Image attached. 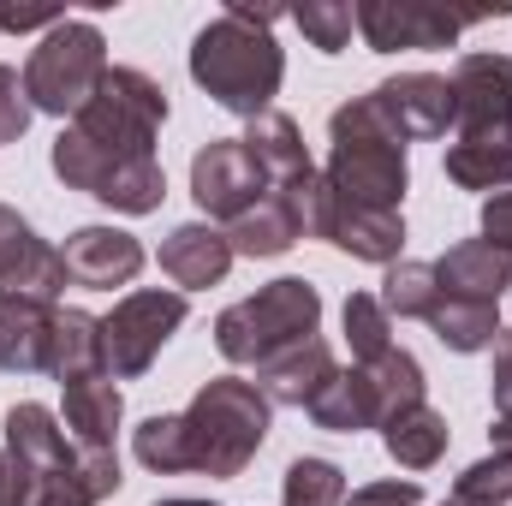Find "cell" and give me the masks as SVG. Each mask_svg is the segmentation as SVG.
Instances as JSON below:
<instances>
[{
	"label": "cell",
	"mask_w": 512,
	"mask_h": 506,
	"mask_svg": "<svg viewBox=\"0 0 512 506\" xmlns=\"http://www.w3.org/2000/svg\"><path fill=\"white\" fill-rule=\"evenodd\" d=\"M161 126H167V90L137 66H108L84 114L54 137V173L120 215H155L167 197L155 161Z\"/></svg>",
	"instance_id": "6da1fadb"
},
{
	"label": "cell",
	"mask_w": 512,
	"mask_h": 506,
	"mask_svg": "<svg viewBox=\"0 0 512 506\" xmlns=\"http://www.w3.org/2000/svg\"><path fill=\"white\" fill-rule=\"evenodd\" d=\"M6 459L24 483V506H102L126 483L114 447H72L60 417L36 399L6 411Z\"/></svg>",
	"instance_id": "7a4b0ae2"
},
{
	"label": "cell",
	"mask_w": 512,
	"mask_h": 506,
	"mask_svg": "<svg viewBox=\"0 0 512 506\" xmlns=\"http://www.w3.org/2000/svg\"><path fill=\"white\" fill-rule=\"evenodd\" d=\"M280 18V6H227L221 18H209L191 42V78L227 108V114H268L280 78H286V54L268 36V24Z\"/></svg>",
	"instance_id": "3957f363"
},
{
	"label": "cell",
	"mask_w": 512,
	"mask_h": 506,
	"mask_svg": "<svg viewBox=\"0 0 512 506\" xmlns=\"http://www.w3.org/2000/svg\"><path fill=\"white\" fill-rule=\"evenodd\" d=\"M322 185H328L340 203H352V209L399 215L405 185H411V167H405V137H399V126L382 114L376 96H358V102L334 108Z\"/></svg>",
	"instance_id": "277c9868"
},
{
	"label": "cell",
	"mask_w": 512,
	"mask_h": 506,
	"mask_svg": "<svg viewBox=\"0 0 512 506\" xmlns=\"http://www.w3.org/2000/svg\"><path fill=\"white\" fill-rule=\"evenodd\" d=\"M268 423H274V405H268V393L256 381H245V376L203 381L197 399L179 411L185 465L203 471V477H239L256 453H262Z\"/></svg>",
	"instance_id": "5b68a950"
},
{
	"label": "cell",
	"mask_w": 512,
	"mask_h": 506,
	"mask_svg": "<svg viewBox=\"0 0 512 506\" xmlns=\"http://www.w3.org/2000/svg\"><path fill=\"white\" fill-rule=\"evenodd\" d=\"M316 328H322V292L310 280H298V274H280L262 292L239 298L233 310H221L215 346L239 370H268L274 358H286L304 340H316Z\"/></svg>",
	"instance_id": "8992f818"
},
{
	"label": "cell",
	"mask_w": 512,
	"mask_h": 506,
	"mask_svg": "<svg viewBox=\"0 0 512 506\" xmlns=\"http://www.w3.org/2000/svg\"><path fill=\"white\" fill-rule=\"evenodd\" d=\"M405 405H423V364L393 346L376 364H352L328 381L310 399V423L334 435H358V429H387V417H399Z\"/></svg>",
	"instance_id": "52a82bcc"
},
{
	"label": "cell",
	"mask_w": 512,
	"mask_h": 506,
	"mask_svg": "<svg viewBox=\"0 0 512 506\" xmlns=\"http://www.w3.org/2000/svg\"><path fill=\"white\" fill-rule=\"evenodd\" d=\"M108 78V42L90 18H66L54 24L36 54L24 60V90H30V108L36 114H54V120H78L84 102L102 90Z\"/></svg>",
	"instance_id": "ba28073f"
},
{
	"label": "cell",
	"mask_w": 512,
	"mask_h": 506,
	"mask_svg": "<svg viewBox=\"0 0 512 506\" xmlns=\"http://www.w3.org/2000/svg\"><path fill=\"white\" fill-rule=\"evenodd\" d=\"M185 328V292H161L143 286L114 304V316H102V364L114 381L149 376V364L161 358V346Z\"/></svg>",
	"instance_id": "9c48e42d"
},
{
	"label": "cell",
	"mask_w": 512,
	"mask_h": 506,
	"mask_svg": "<svg viewBox=\"0 0 512 506\" xmlns=\"http://www.w3.org/2000/svg\"><path fill=\"white\" fill-rule=\"evenodd\" d=\"M191 197L209 221H239L245 209H256L268 197V173L256 167V155L245 149V137H209L191 155Z\"/></svg>",
	"instance_id": "30bf717a"
},
{
	"label": "cell",
	"mask_w": 512,
	"mask_h": 506,
	"mask_svg": "<svg viewBox=\"0 0 512 506\" xmlns=\"http://www.w3.org/2000/svg\"><path fill=\"white\" fill-rule=\"evenodd\" d=\"M304 227L316 239H328L334 251L358 256V262H382V268H393L399 262V245H405V221L399 215H370V209L340 203L322 185V173L304 185Z\"/></svg>",
	"instance_id": "8fae6325"
},
{
	"label": "cell",
	"mask_w": 512,
	"mask_h": 506,
	"mask_svg": "<svg viewBox=\"0 0 512 506\" xmlns=\"http://www.w3.org/2000/svg\"><path fill=\"white\" fill-rule=\"evenodd\" d=\"M358 12V30L376 54H399V48H453L465 18L429 6V0H364L352 6Z\"/></svg>",
	"instance_id": "7c38bea8"
},
{
	"label": "cell",
	"mask_w": 512,
	"mask_h": 506,
	"mask_svg": "<svg viewBox=\"0 0 512 506\" xmlns=\"http://www.w3.org/2000/svg\"><path fill=\"white\" fill-rule=\"evenodd\" d=\"M0 292H24L42 304H60L66 292V256L48 239H36V227L0 203Z\"/></svg>",
	"instance_id": "4fadbf2b"
},
{
	"label": "cell",
	"mask_w": 512,
	"mask_h": 506,
	"mask_svg": "<svg viewBox=\"0 0 512 506\" xmlns=\"http://www.w3.org/2000/svg\"><path fill=\"white\" fill-rule=\"evenodd\" d=\"M316 179V173H310ZM304 179V185H310ZM304 185H268V197L256 203V209H245L239 221H227L221 233H227V245H233V256H286L310 227H304Z\"/></svg>",
	"instance_id": "5bb4252c"
},
{
	"label": "cell",
	"mask_w": 512,
	"mask_h": 506,
	"mask_svg": "<svg viewBox=\"0 0 512 506\" xmlns=\"http://www.w3.org/2000/svg\"><path fill=\"white\" fill-rule=\"evenodd\" d=\"M370 96L382 102V114L399 126L405 143H411V137H447V126H459V114H453V84L435 78V72H399V78L376 84Z\"/></svg>",
	"instance_id": "9a60e30c"
},
{
	"label": "cell",
	"mask_w": 512,
	"mask_h": 506,
	"mask_svg": "<svg viewBox=\"0 0 512 506\" xmlns=\"http://www.w3.org/2000/svg\"><path fill=\"white\" fill-rule=\"evenodd\" d=\"M54 322H60V304L0 292V370L6 376H48Z\"/></svg>",
	"instance_id": "2e32d148"
},
{
	"label": "cell",
	"mask_w": 512,
	"mask_h": 506,
	"mask_svg": "<svg viewBox=\"0 0 512 506\" xmlns=\"http://www.w3.org/2000/svg\"><path fill=\"white\" fill-rule=\"evenodd\" d=\"M60 256H66V280L72 286H90V292L131 286L137 268H143V245L131 233H120V227H78Z\"/></svg>",
	"instance_id": "e0dca14e"
},
{
	"label": "cell",
	"mask_w": 512,
	"mask_h": 506,
	"mask_svg": "<svg viewBox=\"0 0 512 506\" xmlns=\"http://www.w3.org/2000/svg\"><path fill=\"white\" fill-rule=\"evenodd\" d=\"M447 84H453V114H459L465 131L512 120V60L507 54H459Z\"/></svg>",
	"instance_id": "ac0fdd59"
},
{
	"label": "cell",
	"mask_w": 512,
	"mask_h": 506,
	"mask_svg": "<svg viewBox=\"0 0 512 506\" xmlns=\"http://www.w3.org/2000/svg\"><path fill=\"white\" fill-rule=\"evenodd\" d=\"M227 268H233V245H227V233L215 221H185V227H173L161 239V274L173 286H185V292L221 286Z\"/></svg>",
	"instance_id": "d6986e66"
},
{
	"label": "cell",
	"mask_w": 512,
	"mask_h": 506,
	"mask_svg": "<svg viewBox=\"0 0 512 506\" xmlns=\"http://www.w3.org/2000/svg\"><path fill=\"white\" fill-rule=\"evenodd\" d=\"M435 286H441V298L501 304V292L512 286V251L489 245V239H465L435 262Z\"/></svg>",
	"instance_id": "ffe728a7"
},
{
	"label": "cell",
	"mask_w": 512,
	"mask_h": 506,
	"mask_svg": "<svg viewBox=\"0 0 512 506\" xmlns=\"http://www.w3.org/2000/svg\"><path fill=\"white\" fill-rule=\"evenodd\" d=\"M447 179L459 191H512V120L459 131L447 149Z\"/></svg>",
	"instance_id": "44dd1931"
},
{
	"label": "cell",
	"mask_w": 512,
	"mask_h": 506,
	"mask_svg": "<svg viewBox=\"0 0 512 506\" xmlns=\"http://www.w3.org/2000/svg\"><path fill=\"white\" fill-rule=\"evenodd\" d=\"M334 376H340V364H334L328 340L316 334V340H304L298 352H286V358H274L268 370H256V387L268 393V405H298V411H310V399H316Z\"/></svg>",
	"instance_id": "7402d4cb"
},
{
	"label": "cell",
	"mask_w": 512,
	"mask_h": 506,
	"mask_svg": "<svg viewBox=\"0 0 512 506\" xmlns=\"http://www.w3.org/2000/svg\"><path fill=\"white\" fill-rule=\"evenodd\" d=\"M126 417V393L114 387V376H84L66 387V435L72 447H114Z\"/></svg>",
	"instance_id": "603a6c76"
},
{
	"label": "cell",
	"mask_w": 512,
	"mask_h": 506,
	"mask_svg": "<svg viewBox=\"0 0 512 506\" xmlns=\"http://www.w3.org/2000/svg\"><path fill=\"white\" fill-rule=\"evenodd\" d=\"M245 149L256 155V167L268 173V185H304L310 173H316V161H310V149H304V137H298V126L286 120V114H256L251 131H245Z\"/></svg>",
	"instance_id": "cb8c5ba5"
},
{
	"label": "cell",
	"mask_w": 512,
	"mask_h": 506,
	"mask_svg": "<svg viewBox=\"0 0 512 506\" xmlns=\"http://www.w3.org/2000/svg\"><path fill=\"white\" fill-rule=\"evenodd\" d=\"M48 376L60 381V387H72V381H84V376H108V364H102V316L60 310L54 352H48Z\"/></svg>",
	"instance_id": "d4e9b609"
},
{
	"label": "cell",
	"mask_w": 512,
	"mask_h": 506,
	"mask_svg": "<svg viewBox=\"0 0 512 506\" xmlns=\"http://www.w3.org/2000/svg\"><path fill=\"white\" fill-rule=\"evenodd\" d=\"M382 447L393 453V465L429 471V465H441V453H447V417L429 411V405H405L399 417H387Z\"/></svg>",
	"instance_id": "484cf974"
},
{
	"label": "cell",
	"mask_w": 512,
	"mask_h": 506,
	"mask_svg": "<svg viewBox=\"0 0 512 506\" xmlns=\"http://www.w3.org/2000/svg\"><path fill=\"white\" fill-rule=\"evenodd\" d=\"M429 328L447 352H489L501 340V304H471V298H435Z\"/></svg>",
	"instance_id": "4316f807"
},
{
	"label": "cell",
	"mask_w": 512,
	"mask_h": 506,
	"mask_svg": "<svg viewBox=\"0 0 512 506\" xmlns=\"http://www.w3.org/2000/svg\"><path fill=\"white\" fill-rule=\"evenodd\" d=\"M435 298H441L435 262H393V268H387V280H382V310L387 316H417V322H429Z\"/></svg>",
	"instance_id": "83f0119b"
},
{
	"label": "cell",
	"mask_w": 512,
	"mask_h": 506,
	"mask_svg": "<svg viewBox=\"0 0 512 506\" xmlns=\"http://www.w3.org/2000/svg\"><path fill=\"white\" fill-rule=\"evenodd\" d=\"M286 506H346V471L334 459H292L286 483H280Z\"/></svg>",
	"instance_id": "f1b7e54d"
},
{
	"label": "cell",
	"mask_w": 512,
	"mask_h": 506,
	"mask_svg": "<svg viewBox=\"0 0 512 506\" xmlns=\"http://www.w3.org/2000/svg\"><path fill=\"white\" fill-rule=\"evenodd\" d=\"M346 340H352L358 364H376V358L393 352V316L382 310L376 292H352L346 298Z\"/></svg>",
	"instance_id": "f546056e"
},
{
	"label": "cell",
	"mask_w": 512,
	"mask_h": 506,
	"mask_svg": "<svg viewBox=\"0 0 512 506\" xmlns=\"http://www.w3.org/2000/svg\"><path fill=\"white\" fill-rule=\"evenodd\" d=\"M292 24L304 30L310 48L340 54V48L352 42V30H358V12H352L346 0H304V6H292Z\"/></svg>",
	"instance_id": "4dcf8cb0"
},
{
	"label": "cell",
	"mask_w": 512,
	"mask_h": 506,
	"mask_svg": "<svg viewBox=\"0 0 512 506\" xmlns=\"http://www.w3.org/2000/svg\"><path fill=\"white\" fill-rule=\"evenodd\" d=\"M131 447H137V459H143L149 471H161V477L191 471V465H185V429H179V411H173V417H143L137 435H131Z\"/></svg>",
	"instance_id": "1f68e13d"
},
{
	"label": "cell",
	"mask_w": 512,
	"mask_h": 506,
	"mask_svg": "<svg viewBox=\"0 0 512 506\" xmlns=\"http://www.w3.org/2000/svg\"><path fill=\"white\" fill-rule=\"evenodd\" d=\"M453 495H465V501H477V506H512V453L477 459V465L453 483Z\"/></svg>",
	"instance_id": "d6a6232c"
},
{
	"label": "cell",
	"mask_w": 512,
	"mask_h": 506,
	"mask_svg": "<svg viewBox=\"0 0 512 506\" xmlns=\"http://www.w3.org/2000/svg\"><path fill=\"white\" fill-rule=\"evenodd\" d=\"M30 120H36V108H30V90H24V72H12V66H0V143H18Z\"/></svg>",
	"instance_id": "836d02e7"
},
{
	"label": "cell",
	"mask_w": 512,
	"mask_h": 506,
	"mask_svg": "<svg viewBox=\"0 0 512 506\" xmlns=\"http://www.w3.org/2000/svg\"><path fill=\"white\" fill-rule=\"evenodd\" d=\"M417 501H423V489H417L411 477H405V483H399V477H387V483H364V489L346 495V506H417Z\"/></svg>",
	"instance_id": "e575fe53"
},
{
	"label": "cell",
	"mask_w": 512,
	"mask_h": 506,
	"mask_svg": "<svg viewBox=\"0 0 512 506\" xmlns=\"http://www.w3.org/2000/svg\"><path fill=\"white\" fill-rule=\"evenodd\" d=\"M483 239L501 245V251H512V191H495V197L483 203Z\"/></svg>",
	"instance_id": "d590c367"
},
{
	"label": "cell",
	"mask_w": 512,
	"mask_h": 506,
	"mask_svg": "<svg viewBox=\"0 0 512 506\" xmlns=\"http://www.w3.org/2000/svg\"><path fill=\"white\" fill-rule=\"evenodd\" d=\"M489 387H495V411H507L512 405V328H501V340H495V376H489Z\"/></svg>",
	"instance_id": "8d00e7d4"
},
{
	"label": "cell",
	"mask_w": 512,
	"mask_h": 506,
	"mask_svg": "<svg viewBox=\"0 0 512 506\" xmlns=\"http://www.w3.org/2000/svg\"><path fill=\"white\" fill-rule=\"evenodd\" d=\"M0 506H24V483H18V471H12V459H6V447H0Z\"/></svg>",
	"instance_id": "74e56055"
},
{
	"label": "cell",
	"mask_w": 512,
	"mask_h": 506,
	"mask_svg": "<svg viewBox=\"0 0 512 506\" xmlns=\"http://www.w3.org/2000/svg\"><path fill=\"white\" fill-rule=\"evenodd\" d=\"M489 435H495V453H512V405L495 411V429H489Z\"/></svg>",
	"instance_id": "f35d334b"
},
{
	"label": "cell",
	"mask_w": 512,
	"mask_h": 506,
	"mask_svg": "<svg viewBox=\"0 0 512 506\" xmlns=\"http://www.w3.org/2000/svg\"><path fill=\"white\" fill-rule=\"evenodd\" d=\"M155 506H215V501H155Z\"/></svg>",
	"instance_id": "ab89813d"
},
{
	"label": "cell",
	"mask_w": 512,
	"mask_h": 506,
	"mask_svg": "<svg viewBox=\"0 0 512 506\" xmlns=\"http://www.w3.org/2000/svg\"><path fill=\"white\" fill-rule=\"evenodd\" d=\"M441 506H477V501H465V495H447V501H441Z\"/></svg>",
	"instance_id": "60d3db41"
}]
</instances>
